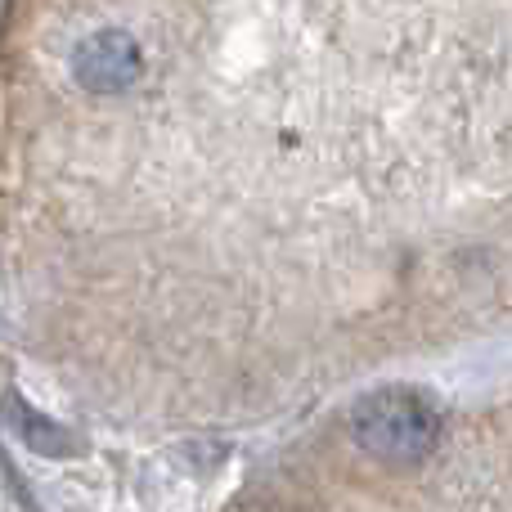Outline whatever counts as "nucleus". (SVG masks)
Masks as SVG:
<instances>
[{
    "mask_svg": "<svg viewBox=\"0 0 512 512\" xmlns=\"http://www.w3.org/2000/svg\"><path fill=\"white\" fill-rule=\"evenodd\" d=\"M72 81L86 95L117 99L144 81V45L131 27H99L72 50Z\"/></svg>",
    "mask_w": 512,
    "mask_h": 512,
    "instance_id": "nucleus-2",
    "label": "nucleus"
},
{
    "mask_svg": "<svg viewBox=\"0 0 512 512\" xmlns=\"http://www.w3.org/2000/svg\"><path fill=\"white\" fill-rule=\"evenodd\" d=\"M5 423L14 427L18 441L32 454H45V459H72V454H77V436H72L68 427L36 414V409L18 396H5Z\"/></svg>",
    "mask_w": 512,
    "mask_h": 512,
    "instance_id": "nucleus-3",
    "label": "nucleus"
},
{
    "mask_svg": "<svg viewBox=\"0 0 512 512\" xmlns=\"http://www.w3.org/2000/svg\"><path fill=\"white\" fill-rule=\"evenodd\" d=\"M351 432L378 459H423L436 445L441 418H436V409L418 391L387 387V391H373L369 400H360V409L351 418Z\"/></svg>",
    "mask_w": 512,
    "mask_h": 512,
    "instance_id": "nucleus-1",
    "label": "nucleus"
}]
</instances>
